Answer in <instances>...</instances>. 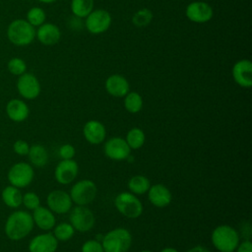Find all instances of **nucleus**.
Here are the masks:
<instances>
[{"instance_id":"obj_1","label":"nucleus","mask_w":252,"mask_h":252,"mask_svg":"<svg viewBox=\"0 0 252 252\" xmlns=\"http://www.w3.org/2000/svg\"><path fill=\"white\" fill-rule=\"evenodd\" d=\"M33 225L32 216L30 213L26 211H16L8 217L4 230L8 238L18 241L30 234Z\"/></svg>"},{"instance_id":"obj_2","label":"nucleus","mask_w":252,"mask_h":252,"mask_svg":"<svg viewBox=\"0 0 252 252\" xmlns=\"http://www.w3.org/2000/svg\"><path fill=\"white\" fill-rule=\"evenodd\" d=\"M7 37L14 45L27 46L34 40L35 29L27 20L17 19L9 24Z\"/></svg>"},{"instance_id":"obj_3","label":"nucleus","mask_w":252,"mask_h":252,"mask_svg":"<svg viewBox=\"0 0 252 252\" xmlns=\"http://www.w3.org/2000/svg\"><path fill=\"white\" fill-rule=\"evenodd\" d=\"M212 243L220 252H233L239 244V234L236 229L227 224L217 226L212 232Z\"/></svg>"},{"instance_id":"obj_4","label":"nucleus","mask_w":252,"mask_h":252,"mask_svg":"<svg viewBox=\"0 0 252 252\" xmlns=\"http://www.w3.org/2000/svg\"><path fill=\"white\" fill-rule=\"evenodd\" d=\"M101 240L104 252H127L132 244V235L126 228L118 227L108 231Z\"/></svg>"},{"instance_id":"obj_5","label":"nucleus","mask_w":252,"mask_h":252,"mask_svg":"<svg viewBox=\"0 0 252 252\" xmlns=\"http://www.w3.org/2000/svg\"><path fill=\"white\" fill-rule=\"evenodd\" d=\"M114 205L117 211L128 219H137L143 213L141 201L132 193L122 192L115 197Z\"/></svg>"},{"instance_id":"obj_6","label":"nucleus","mask_w":252,"mask_h":252,"mask_svg":"<svg viewBox=\"0 0 252 252\" xmlns=\"http://www.w3.org/2000/svg\"><path fill=\"white\" fill-rule=\"evenodd\" d=\"M112 18L108 11L104 9H94L86 18L85 24L87 31L92 34H101L111 26Z\"/></svg>"},{"instance_id":"obj_7","label":"nucleus","mask_w":252,"mask_h":252,"mask_svg":"<svg viewBox=\"0 0 252 252\" xmlns=\"http://www.w3.org/2000/svg\"><path fill=\"white\" fill-rule=\"evenodd\" d=\"M96 185L89 179H84L73 185L70 191L72 202L78 206H86L92 203L96 196Z\"/></svg>"},{"instance_id":"obj_8","label":"nucleus","mask_w":252,"mask_h":252,"mask_svg":"<svg viewBox=\"0 0 252 252\" xmlns=\"http://www.w3.org/2000/svg\"><path fill=\"white\" fill-rule=\"evenodd\" d=\"M34 171L31 164L20 161L11 166L8 171V180L11 185L17 188H25L33 179Z\"/></svg>"},{"instance_id":"obj_9","label":"nucleus","mask_w":252,"mask_h":252,"mask_svg":"<svg viewBox=\"0 0 252 252\" xmlns=\"http://www.w3.org/2000/svg\"><path fill=\"white\" fill-rule=\"evenodd\" d=\"M69 220L74 229L80 232H86L91 230L95 222L94 215L90 209L85 206H77L72 209Z\"/></svg>"},{"instance_id":"obj_10","label":"nucleus","mask_w":252,"mask_h":252,"mask_svg":"<svg viewBox=\"0 0 252 252\" xmlns=\"http://www.w3.org/2000/svg\"><path fill=\"white\" fill-rule=\"evenodd\" d=\"M187 19L196 24H205L212 20L214 16L213 7L204 1H193L185 9Z\"/></svg>"},{"instance_id":"obj_11","label":"nucleus","mask_w":252,"mask_h":252,"mask_svg":"<svg viewBox=\"0 0 252 252\" xmlns=\"http://www.w3.org/2000/svg\"><path fill=\"white\" fill-rule=\"evenodd\" d=\"M17 90L21 96L26 99H34L40 94V83L32 73H24L19 76L17 81Z\"/></svg>"},{"instance_id":"obj_12","label":"nucleus","mask_w":252,"mask_h":252,"mask_svg":"<svg viewBox=\"0 0 252 252\" xmlns=\"http://www.w3.org/2000/svg\"><path fill=\"white\" fill-rule=\"evenodd\" d=\"M233 81L241 88H250L252 86V63L249 59H240L236 61L231 70Z\"/></svg>"},{"instance_id":"obj_13","label":"nucleus","mask_w":252,"mask_h":252,"mask_svg":"<svg viewBox=\"0 0 252 252\" xmlns=\"http://www.w3.org/2000/svg\"><path fill=\"white\" fill-rule=\"evenodd\" d=\"M46 203L48 209L56 214H66L72 208L70 194L63 190H53L47 195Z\"/></svg>"},{"instance_id":"obj_14","label":"nucleus","mask_w":252,"mask_h":252,"mask_svg":"<svg viewBox=\"0 0 252 252\" xmlns=\"http://www.w3.org/2000/svg\"><path fill=\"white\" fill-rule=\"evenodd\" d=\"M131 149L125 139L113 137L104 145V154L107 158L114 160H122L130 156Z\"/></svg>"},{"instance_id":"obj_15","label":"nucleus","mask_w":252,"mask_h":252,"mask_svg":"<svg viewBox=\"0 0 252 252\" xmlns=\"http://www.w3.org/2000/svg\"><path fill=\"white\" fill-rule=\"evenodd\" d=\"M79 166L73 159H62L56 166L54 171L55 179L58 183L67 185L70 184L78 175Z\"/></svg>"},{"instance_id":"obj_16","label":"nucleus","mask_w":252,"mask_h":252,"mask_svg":"<svg viewBox=\"0 0 252 252\" xmlns=\"http://www.w3.org/2000/svg\"><path fill=\"white\" fill-rule=\"evenodd\" d=\"M58 240L52 233H42L34 236L29 243L30 252H55Z\"/></svg>"},{"instance_id":"obj_17","label":"nucleus","mask_w":252,"mask_h":252,"mask_svg":"<svg viewBox=\"0 0 252 252\" xmlns=\"http://www.w3.org/2000/svg\"><path fill=\"white\" fill-rule=\"evenodd\" d=\"M35 37L43 45H54L61 38V31L55 24L45 22L35 30Z\"/></svg>"},{"instance_id":"obj_18","label":"nucleus","mask_w":252,"mask_h":252,"mask_svg":"<svg viewBox=\"0 0 252 252\" xmlns=\"http://www.w3.org/2000/svg\"><path fill=\"white\" fill-rule=\"evenodd\" d=\"M105 90L114 97H124L130 91V85L124 76L113 74L106 79Z\"/></svg>"},{"instance_id":"obj_19","label":"nucleus","mask_w":252,"mask_h":252,"mask_svg":"<svg viewBox=\"0 0 252 252\" xmlns=\"http://www.w3.org/2000/svg\"><path fill=\"white\" fill-rule=\"evenodd\" d=\"M83 134L89 143L98 145L105 139L106 130L101 122L97 120H90L84 125Z\"/></svg>"},{"instance_id":"obj_20","label":"nucleus","mask_w":252,"mask_h":252,"mask_svg":"<svg viewBox=\"0 0 252 252\" xmlns=\"http://www.w3.org/2000/svg\"><path fill=\"white\" fill-rule=\"evenodd\" d=\"M148 198L154 206L158 208H163L169 205L172 199V195L168 188L158 183L150 187L148 190Z\"/></svg>"},{"instance_id":"obj_21","label":"nucleus","mask_w":252,"mask_h":252,"mask_svg":"<svg viewBox=\"0 0 252 252\" xmlns=\"http://www.w3.org/2000/svg\"><path fill=\"white\" fill-rule=\"evenodd\" d=\"M6 112L12 121L23 122L29 117L30 108L24 100L13 98L8 101L6 105Z\"/></svg>"},{"instance_id":"obj_22","label":"nucleus","mask_w":252,"mask_h":252,"mask_svg":"<svg viewBox=\"0 0 252 252\" xmlns=\"http://www.w3.org/2000/svg\"><path fill=\"white\" fill-rule=\"evenodd\" d=\"M33 222L42 230H49L55 226V217L53 213L42 206H38L36 209L33 210L32 214Z\"/></svg>"},{"instance_id":"obj_23","label":"nucleus","mask_w":252,"mask_h":252,"mask_svg":"<svg viewBox=\"0 0 252 252\" xmlns=\"http://www.w3.org/2000/svg\"><path fill=\"white\" fill-rule=\"evenodd\" d=\"M1 198L6 206L16 209L21 206L23 195L19 188L13 185H9L3 189L1 193Z\"/></svg>"},{"instance_id":"obj_24","label":"nucleus","mask_w":252,"mask_h":252,"mask_svg":"<svg viewBox=\"0 0 252 252\" xmlns=\"http://www.w3.org/2000/svg\"><path fill=\"white\" fill-rule=\"evenodd\" d=\"M28 156H29L30 161L37 167L44 166L48 160V154L46 149L39 144H34L32 146H30V151Z\"/></svg>"},{"instance_id":"obj_25","label":"nucleus","mask_w":252,"mask_h":252,"mask_svg":"<svg viewBox=\"0 0 252 252\" xmlns=\"http://www.w3.org/2000/svg\"><path fill=\"white\" fill-rule=\"evenodd\" d=\"M94 6V0H71L70 9L73 16L85 19L93 10Z\"/></svg>"},{"instance_id":"obj_26","label":"nucleus","mask_w":252,"mask_h":252,"mask_svg":"<svg viewBox=\"0 0 252 252\" xmlns=\"http://www.w3.org/2000/svg\"><path fill=\"white\" fill-rule=\"evenodd\" d=\"M150 187V180L144 175H135L128 182V188L134 195H143L148 192Z\"/></svg>"},{"instance_id":"obj_27","label":"nucleus","mask_w":252,"mask_h":252,"mask_svg":"<svg viewBox=\"0 0 252 252\" xmlns=\"http://www.w3.org/2000/svg\"><path fill=\"white\" fill-rule=\"evenodd\" d=\"M124 107L130 113H138L143 107V98L137 92H129L124 96Z\"/></svg>"},{"instance_id":"obj_28","label":"nucleus","mask_w":252,"mask_h":252,"mask_svg":"<svg viewBox=\"0 0 252 252\" xmlns=\"http://www.w3.org/2000/svg\"><path fill=\"white\" fill-rule=\"evenodd\" d=\"M125 140L127 142L128 146L130 147V149L138 150L145 143V133L143 132L142 129H140L138 127H134L129 130Z\"/></svg>"},{"instance_id":"obj_29","label":"nucleus","mask_w":252,"mask_h":252,"mask_svg":"<svg viewBox=\"0 0 252 252\" xmlns=\"http://www.w3.org/2000/svg\"><path fill=\"white\" fill-rule=\"evenodd\" d=\"M75 229L71 223L61 222L54 227L52 234L58 241H68L73 237Z\"/></svg>"},{"instance_id":"obj_30","label":"nucleus","mask_w":252,"mask_h":252,"mask_svg":"<svg viewBox=\"0 0 252 252\" xmlns=\"http://www.w3.org/2000/svg\"><path fill=\"white\" fill-rule=\"evenodd\" d=\"M153 20V13L148 8H141L132 17V23L134 26L143 28L151 24Z\"/></svg>"},{"instance_id":"obj_31","label":"nucleus","mask_w":252,"mask_h":252,"mask_svg":"<svg viewBox=\"0 0 252 252\" xmlns=\"http://www.w3.org/2000/svg\"><path fill=\"white\" fill-rule=\"evenodd\" d=\"M46 14L44 10L40 7H32L27 13V21L32 27H39L45 23Z\"/></svg>"},{"instance_id":"obj_32","label":"nucleus","mask_w":252,"mask_h":252,"mask_svg":"<svg viewBox=\"0 0 252 252\" xmlns=\"http://www.w3.org/2000/svg\"><path fill=\"white\" fill-rule=\"evenodd\" d=\"M8 71L15 75V76H21L24 73L27 72V63L24 59L20 57H13L8 61L7 64Z\"/></svg>"},{"instance_id":"obj_33","label":"nucleus","mask_w":252,"mask_h":252,"mask_svg":"<svg viewBox=\"0 0 252 252\" xmlns=\"http://www.w3.org/2000/svg\"><path fill=\"white\" fill-rule=\"evenodd\" d=\"M22 204L29 209V210H34L38 206H40V200L39 197L34 192H27L22 199Z\"/></svg>"},{"instance_id":"obj_34","label":"nucleus","mask_w":252,"mask_h":252,"mask_svg":"<svg viewBox=\"0 0 252 252\" xmlns=\"http://www.w3.org/2000/svg\"><path fill=\"white\" fill-rule=\"evenodd\" d=\"M82 252H104L101 243L96 239H90L82 246Z\"/></svg>"},{"instance_id":"obj_35","label":"nucleus","mask_w":252,"mask_h":252,"mask_svg":"<svg viewBox=\"0 0 252 252\" xmlns=\"http://www.w3.org/2000/svg\"><path fill=\"white\" fill-rule=\"evenodd\" d=\"M13 150L19 156H28L30 151V145L24 140H18L14 143Z\"/></svg>"},{"instance_id":"obj_36","label":"nucleus","mask_w":252,"mask_h":252,"mask_svg":"<svg viewBox=\"0 0 252 252\" xmlns=\"http://www.w3.org/2000/svg\"><path fill=\"white\" fill-rule=\"evenodd\" d=\"M75 148L71 144H65L59 149V156L62 159H71L75 156Z\"/></svg>"},{"instance_id":"obj_37","label":"nucleus","mask_w":252,"mask_h":252,"mask_svg":"<svg viewBox=\"0 0 252 252\" xmlns=\"http://www.w3.org/2000/svg\"><path fill=\"white\" fill-rule=\"evenodd\" d=\"M235 250L236 252H252V243L250 240L246 239L238 244Z\"/></svg>"},{"instance_id":"obj_38","label":"nucleus","mask_w":252,"mask_h":252,"mask_svg":"<svg viewBox=\"0 0 252 252\" xmlns=\"http://www.w3.org/2000/svg\"><path fill=\"white\" fill-rule=\"evenodd\" d=\"M68 25L70 27V29L72 30H81L83 27V23H82V19L78 18L76 16H73L70 21L68 22Z\"/></svg>"},{"instance_id":"obj_39","label":"nucleus","mask_w":252,"mask_h":252,"mask_svg":"<svg viewBox=\"0 0 252 252\" xmlns=\"http://www.w3.org/2000/svg\"><path fill=\"white\" fill-rule=\"evenodd\" d=\"M187 252H211V251L209 249H207L206 247H204V246L197 245V246H194L191 249H189Z\"/></svg>"},{"instance_id":"obj_40","label":"nucleus","mask_w":252,"mask_h":252,"mask_svg":"<svg viewBox=\"0 0 252 252\" xmlns=\"http://www.w3.org/2000/svg\"><path fill=\"white\" fill-rule=\"evenodd\" d=\"M160 252H178V251L172 247H166V248H163Z\"/></svg>"},{"instance_id":"obj_41","label":"nucleus","mask_w":252,"mask_h":252,"mask_svg":"<svg viewBox=\"0 0 252 252\" xmlns=\"http://www.w3.org/2000/svg\"><path fill=\"white\" fill-rule=\"evenodd\" d=\"M37 1H39L40 3H43V4H51V3L56 2L57 0H37Z\"/></svg>"},{"instance_id":"obj_42","label":"nucleus","mask_w":252,"mask_h":252,"mask_svg":"<svg viewBox=\"0 0 252 252\" xmlns=\"http://www.w3.org/2000/svg\"><path fill=\"white\" fill-rule=\"evenodd\" d=\"M140 252H152V251H149V250H143V251H140Z\"/></svg>"}]
</instances>
